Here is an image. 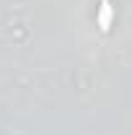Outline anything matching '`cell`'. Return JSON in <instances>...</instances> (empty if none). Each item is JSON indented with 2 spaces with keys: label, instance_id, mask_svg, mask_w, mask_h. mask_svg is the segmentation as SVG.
I'll return each instance as SVG.
<instances>
[{
  "label": "cell",
  "instance_id": "obj_1",
  "mask_svg": "<svg viewBox=\"0 0 132 135\" xmlns=\"http://www.w3.org/2000/svg\"><path fill=\"white\" fill-rule=\"evenodd\" d=\"M101 29H104V31L109 29V5H106V3H104V11H101Z\"/></svg>",
  "mask_w": 132,
  "mask_h": 135
}]
</instances>
